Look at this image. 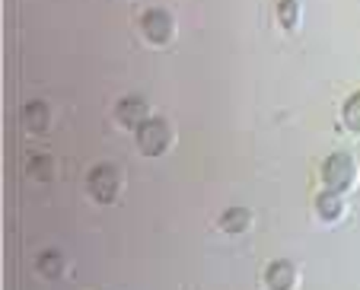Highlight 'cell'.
Masks as SVG:
<instances>
[{"instance_id":"1","label":"cell","mask_w":360,"mask_h":290,"mask_svg":"<svg viewBox=\"0 0 360 290\" xmlns=\"http://www.w3.org/2000/svg\"><path fill=\"white\" fill-rule=\"evenodd\" d=\"M322 182L335 191L351 189L354 182V160L351 153H332L326 163H322Z\"/></svg>"},{"instance_id":"2","label":"cell","mask_w":360,"mask_h":290,"mask_svg":"<svg viewBox=\"0 0 360 290\" xmlns=\"http://www.w3.org/2000/svg\"><path fill=\"white\" fill-rule=\"evenodd\" d=\"M169 144V125L163 118H147V122L137 128V147L147 156H160Z\"/></svg>"},{"instance_id":"3","label":"cell","mask_w":360,"mask_h":290,"mask_svg":"<svg viewBox=\"0 0 360 290\" xmlns=\"http://www.w3.org/2000/svg\"><path fill=\"white\" fill-rule=\"evenodd\" d=\"M86 185H89V191H93V198H99V201H112L115 191H118V169L109 166V163H102V166H96L86 176Z\"/></svg>"},{"instance_id":"4","label":"cell","mask_w":360,"mask_h":290,"mask_svg":"<svg viewBox=\"0 0 360 290\" xmlns=\"http://www.w3.org/2000/svg\"><path fill=\"white\" fill-rule=\"evenodd\" d=\"M141 29H143V35H147L150 42L163 45V42H169V35H172V16L166 13L163 7H153V10H147V13L141 16Z\"/></svg>"},{"instance_id":"5","label":"cell","mask_w":360,"mask_h":290,"mask_svg":"<svg viewBox=\"0 0 360 290\" xmlns=\"http://www.w3.org/2000/svg\"><path fill=\"white\" fill-rule=\"evenodd\" d=\"M115 118L122 125H128V128H141L143 122L150 118V112H147V102L143 99H137V96H128V99H122L118 102V108H115Z\"/></svg>"},{"instance_id":"6","label":"cell","mask_w":360,"mask_h":290,"mask_svg":"<svg viewBox=\"0 0 360 290\" xmlns=\"http://www.w3.org/2000/svg\"><path fill=\"white\" fill-rule=\"evenodd\" d=\"M265 281H268V287H271V290H290L293 281H297V271H293L290 262H284V258H281V262L268 265Z\"/></svg>"},{"instance_id":"7","label":"cell","mask_w":360,"mask_h":290,"mask_svg":"<svg viewBox=\"0 0 360 290\" xmlns=\"http://www.w3.org/2000/svg\"><path fill=\"white\" fill-rule=\"evenodd\" d=\"M316 210H319V217H326V220H338L341 210H345L341 191L328 189V191H322V195H316Z\"/></svg>"},{"instance_id":"8","label":"cell","mask_w":360,"mask_h":290,"mask_svg":"<svg viewBox=\"0 0 360 290\" xmlns=\"http://www.w3.org/2000/svg\"><path fill=\"white\" fill-rule=\"evenodd\" d=\"M22 125H26L29 131H45L48 128V108L45 102H26V108H22Z\"/></svg>"},{"instance_id":"9","label":"cell","mask_w":360,"mask_h":290,"mask_svg":"<svg viewBox=\"0 0 360 290\" xmlns=\"http://www.w3.org/2000/svg\"><path fill=\"white\" fill-rule=\"evenodd\" d=\"M249 223H252V217L245 208H230L220 217V229L224 233H243V229H249Z\"/></svg>"},{"instance_id":"10","label":"cell","mask_w":360,"mask_h":290,"mask_svg":"<svg viewBox=\"0 0 360 290\" xmlns=\"http://www.w3.org/2000/svg\"><path fill=\"white\" fill-rule=\"evenodd\" d=\"M345 122L351 131H360V93H354L351 99L345 102Z\"/></svg>"},{"instance_id":"11","label":"cell","mask_w":360,"mask_h":290,"mask_svg":"<svg viewBox=\"0 0 360 290\" xmlns=\"http://www.w3.org/2000/svg\"><path fill=\"white\" fill-rule=\"evenodd\" d=\"M278 16H281V23H284L287 29H290V26H297V16H300V10H297V0H281Z\"/></svg>"},{"instance_id":"12","label":"cell","mask_w":360,"mask_h":290,"mask_svg":"<svg viewBox=\"0 0 360 290\" xmlns=\"http://www.w3.org/2000/svg\"><path fill=\"white\" fill-rule=\"evenodd\" d=\"M39 268L45 271V275H58V271L64 268V262H61V256H58V252H45V256H41V262H39Z\"/></svg>"},{"instance_id":"13","label":"cell","mask_w":360,"mask_h":290,"mask_svg":"<svg viewBox=\"0 0 360 290\" xmlns=\"http://www.w3.org/2000/svg\"><path fill=\"white\" fill-rule=\"evenodd\" d=\"M29 169H32L35 179H51V163H48V156H35V160L29 163Z\"/></svg>"}]
</instances>
